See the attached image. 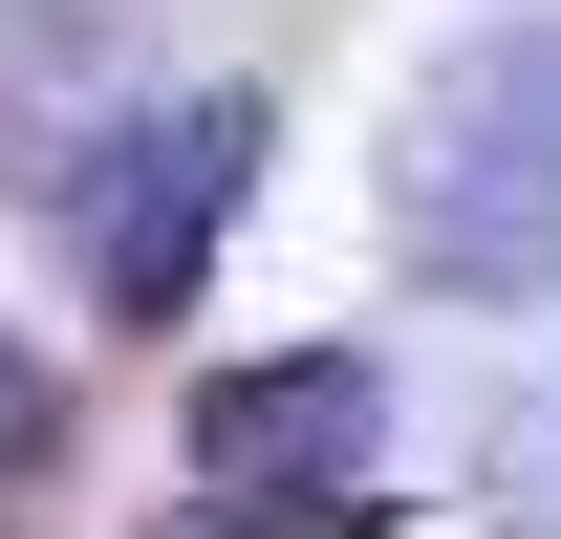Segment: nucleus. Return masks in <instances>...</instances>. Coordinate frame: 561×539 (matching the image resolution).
Segmentation results:
<instances>
[{
    "instance_id": "nucleus-1",
    "label": "nucleus",
    "mask_w": 561,
    "mask_h": 539,
    "mask_svg": "<svg viewBox=\"0 0 561 539\" xmlns=\"http://www.w3.org/2000/svg\"><path fill=\"white\" fill-rule=\"evenodd\" d=\"M389 260L454 302H561V22H476L389 108Z\"/></svg>"
},
{
    "instance_id": "nucleus-3",
    "label": "nucleus",
    "mask_w": 561,
    "mask_h": 539,
    "mask_svg": "<svg viewBox=\"0 0 561 539\" xmlns=\"http://www.w3.org/2000/svg\"><path fill=\"white\" fill-rule=\"evenodd\" d=\"M389 367L367 345H280V367H216L195 389V496L216 518H389Z\"/></svg>"
},
{
    "instance_id": "nucleus-6",
    "label": "nucleus",
    "mask_w": 561,
    "mask_h": 539,
    "mask_svg": "<svg viewBox=\"0 0 561 539\" xmlns=\"http://www.w3.org/2000/svg\"><path fill=\"white\" fill-rule=\"evenodd\" d=\"M44 454V367H22V345H0V474Z\"/></svg>"
},
{
    "instance_id": "nucleus-4",
    "label": "nucleus",
    "mask_w": 561,
    "mask_h": 539,
    "mask_svg": "<svg viewBox=\"0 0 561 539\" xmlns=\"http://www.w3.org/2000/svg\"><path fill=\"white\" fill-rule=\"evenodd\" d=\"M130 130V0H0V195H66Z\"/></svg>"
},
{
    "instance_id": "nucleus-2",
    "label": "nucleus",
    "mask_w": 561,
    "mask_h": 539,
    "mask_svg": "<svg viewBox=\"0 0 561 539\" xmlns=\"http://www.w3.org/2000/svg\"><path fill=\"white\" fill-rule=\"evenodd\" d=\"M238 195H260V87H173V108H130V130L66 173L87 302H108V324H173V302L216 280V238H238Z\"/></svg>"
},
{
    "instance_id": "nucleus-5",
    "label": "nucleus",
    "mask_w": 561,
    "mask_h": 539,
    "mask_svg": "<svg viewBox=\"0 0 561 539\" xmlns=\"http://www.w3.org/2000/svg\"><path fill=\"white\" fill-rule=\"evenodd\" d=\"M476 496H496V539H561V345L496 389V432H476Z\"/></svg>"
}]
</instances>
